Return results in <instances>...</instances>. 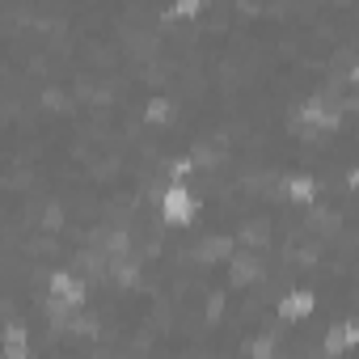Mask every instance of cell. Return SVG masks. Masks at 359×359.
I'll use <instances>...</instances> for the list:
<instances>
[{
	"instance_id": "1",
	"label": "cell",
	"mask_w": 359,
	"mask_h": 359,
	"mask_svg": "<svg viewBox=\"0 0 359 359\" xmlns=\"http://www.w3.org/2000/svg\"><path fill=\"white\" fill-rule=\"evenodd\" d=\"M47 317L51 321H68V317H76L85 304H89V287H85V279L81 275H72L68 266L64 271H51L47 275Z\"/></svg>"
},
{
	"instance_id": "2",
	"label": "cell",
	"mask_w": 359,
	"mask_h": 359,
	"mask_svg": "<svg viewBox=\"0 0 359 359\" xmlns=\"http://www.w3.org/2000/svg\"><path fill=\"white\" fill-rule=\"evenodd\" d=\"M161 220L169 229H191L199 220V195L187 182H169L161 191Z\"/></svg>"
},
{
	"instance_id": "3",
	"label": "cell",
	"mask_w": 359,
	"mask_h": 359,
	"mask_svg": "<svg viewBox=\"0 0 359 359\" xmlns=\"http://www.w3.org/2000/svg\"><path fill=\"white\" fill-rule=\"evenodd\" d=\"M296 118L304 123V131H309V135H330V131H338V127H342V110H338V106H330V97H321V93L304 97V102H300V110H296Z\"/></svg>"
},
{
	"instance_id": "4",
	"label": "cell",
	"mask_w": 359,
	"mask_h": 359,
	"mask_svg": "<svg viewBox=\"0 0 359 359\" xmlns=\"http://www.w3.org/2000/svg\"><path fill=\"white\" fill-rule=\"evenodd\" d=\"M266 262H262V254H254V250H237L233 258H229V283H237V287H250V283H262L266 279Z\"/></svg>"
},
{
	"instance_id": "5",
	"label": "cell",
	"mask_w": 359,
	"mask_h": 359,
	"mask_svg": "<svg viewBox=\"0 0 359 359\" xmlns=\"http://www.w3.org/2000/svg\"><path fill=\"white\" fill-rule=\"evenodd\" d=\"M355 346H359V317L334 321V325L325 330V338H321V355H325V359H334V355H342V351H355Z\"/></svg>"
},
{
	"instance_id": "6",
	"label": "cell",
	"mask_w": 359,
	"mask_h": 359,
	"mask_svg": "<svg viewBox=\"0 0 359 359\" xmlns=\"http://www.w3.org/2000/svg\"><path fill=\"white\" fill-rule=\"evenodd\" d=\"M313 309H317V292L313 287H292L279 304H275V313H279V321H309L313 317Z\"/></svg>"
},
{
	"instance_id": "7",
	"label": "cell",
	"mask_w": 359,
	"mask_h": 359,
	"mask_svg": "<svg viewBox=\"0 0 359 359\" xmlns=\"http://www.w3.org/2000/svg\"><path fill=\"white\" fill-rule=\"evenodd\" d=\"M233 254H237V237H229V233H212V237H203V241L191 250V258L203 262V266H212V262H229Z\"/></svg>"
},
{
	"instance_id": "8",
	"label": "cell",
	"mask_w": 359,
	"mask_h": 359,
	"mask_svg": "<svg viewBox=\"0 0 359 359\" xmlns=\"http://www.w3.org/2000/svg\"><path fill=\"white\" fill-rule=\"evenodd\" d=\"M317 191H321V187H317V177H313V173H292L287 182H283L287 203H296V208H304V212L317 203Z\"/></svg>"
},
{
	"instance_id": "9",
	"label": "cell",
	"mask_w": 359,
	"mask_h": 359,
	"mask_svg": "<svg viewBox=\"0 0 359 359\" xmlns=\"http://www.w3.org/2000/svg\"><path fill=\"white\" fill-rule=\"evenodd\" d=\"M173 114H177V102H173L169 93H152V97H144V123H148V127H169Z\"/></svg>"
},
{
	"instance_id": "10",
	"label": "cell",
	"mask_w": 359,
	"mask_h": 359,
	"mask_svg": "<svg viewBox=\"0 0 359 359\" xmlns=\"http://www.w3.org/2000/svg\"><path fill=\"white\" fill-rule=\"evenodd\" d=\"M5 359H30V330L18 317H9L5 325Z\"/></svg>"
},
{
	"instance_id": "11",
	"label": "cell",
	"mask_w": 359,
	"mask_h": 359,
	"mask_svg": "<svg viewBox=\"0 0 359 359\" xmlns=\"http://www.w3.org/2000/svg\"><path fill=\"white\" fill-rule=\"evenodd\" d=\"M187 18H203V5H199V0H177V5L165 9V22H187Z\"/></svg>"
},
{
	"instance_id": "12",
	"label": "cell",
	"mask_w": 359,
	"mask_h": 359,
	"mask_svg": "<svg viewBox=\"0 0 359 359\" xmlns=\"http://www.w3.org/2000/svg\"><path fill=\"white\" fill-rule=\"evenodd\" d=\"M43 229H47V233L64 229V208H60V203H47V212H43Z\"/></svg>"
},
{
	"instance_id": "13",
	"label": "cell",
	"mask_w": 359,
	"mask_h": 359,
	"mask_svg": "<svg viewBox=\"0 0 359 359\" xmlns=\"http://www.w3.org/2000/svg\"><path fill=\"white\" fill-rule=\"evenodd\" d=\"M346 187L359 195V165H351V169H346Z\"/></svg>"
},
{
	"instance_id": "14",
	"label": "cell",
	"mask_w": 359,
	"mask_h": 359,
	"mask_svg": "<svg viewBox=\"0 0 359 359\" xmlns=\"http://www.w3.org/2000/svg\"><path fill=\"white\" fill-rule=\"evenodd\" d=\"M351 85L359 89V60H355V68H351Z\"/></svg>"
}]
</instances>
